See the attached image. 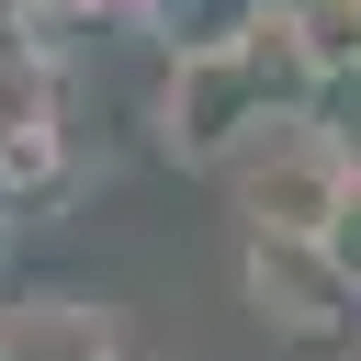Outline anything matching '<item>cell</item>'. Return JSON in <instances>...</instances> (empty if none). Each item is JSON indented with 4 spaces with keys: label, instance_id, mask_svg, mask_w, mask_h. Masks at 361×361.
<instances>
[{
    "label": "cell",
    "instance_id": "cell-4",
    "mask_svg": "<svg viewBox=\"0 0 361 361\" xmlns=\"http://www.w3.org/2000/svg\"><path fill=\"white\" fill-rule=\"evenodd\" d=\"M135 11H147L158 56H226L271 23V0H135Z\"/></svg>",
    "mask_w": 361,
    "mask_h": 361
},
{
    "label": "cell",
    "instance_id": "cell-2",
    "mask_svg": "<svg viewBox=\"0 0 361 361\" xmlns=\"http://www.w3.org/2000/svg\"><path fill=\"white\" fill-rule=\"evenodd\" d=\"M237 305H248V327H271V338H338L350 305H361V282H350L338 248L305 237V226H237Z\"/></svg>",
    "mask_w": 361,
    "mask_h": 361
},
{
    "label": "cell",
    "instance_id": "cell-7",
    "mask_svg": "<svg viewBox=\"0 0 361 361\" xmlns=\"http://www.w3.org/2000/svg\"><path fill=\"white\" fill-rule=\"evenodd\" d=\"M350 34H361V0H350Z\"/></svg>",
    "mask_w": 361,
    "mask_h": 361
},
{
    "label": "cell",
    "instance_id": "cell-1",
    "mask_svg": "<svg viewBox=\"0 0 361 361\" xmlns=\"http://www.w3.org/2000/svg\"><path fill=\"white\" fill-rule=\"evenodd\" d=\"M214 180H226L237 226H305V237H327L338 180H350V147L327 135V113H316V102H293V113H271V124H259Z\"/></svg>",
    "mask_w": 361,
    "mask_h": 361
},
{
    "label": "cell",
    "instance_id": "cell-3",
    "mask_svg": "<svg viewBox=\"0 0 361 361\" xmlns=\"http://www.w3.org/2000/svg\"><path fill=\"white\" fill-rule=\"evenodd\" d=\"M0 361H135V338H124V316L102 293L34 282V293L0 305Z\"/></svg>",
    "mask_w": 361,
    "mask_h": 361
},
{
    "label": "cell",
    "instance_id": "cell-6",
    "mask_svg": "<svg viewBox=\"0 0 361 361\" xmlns=\"http://www.w3.org/2000/svg\"><path fill=\"white\" fill-rule=\"evenodd\" d=\"M338 361H361V338H350V327H338Z\"/></svg>",
    "mask_w": 361,
    "mask_h": 361
},
{
    "label": "cell",
    "instance_id": "cell-5",
    "mask_svg": "<svg viewBox=\"0 0 361 361\" xmlns=\"http://www.w3.org/2000/svg\"><path fill=\"white\" fill-rule=\"evenodd\" d=\"M327 248H338V271L361 282V158H350V180H338V214H327Z\"/></svg>",
    "mask_w": 361,
    "mask_h": 361
}]
</instances>
